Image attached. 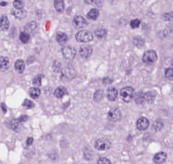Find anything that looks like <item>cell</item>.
Segmentation results:
<instances>
[{
    "instance_id": "17",
    "label": "cell",
    "mask_w": 173,
    "mask_h": 164,
    "mask_svg": "<svg viewBox=\"0 0 173 164\" xmlns=\"http://www.w3.org/2000/svg\"><path fill=\"white\" fill-rule=\"evenodd\" d=\"M56 40H57V43L60 44H64L68 41V36L64 32L59 31L56 34Z\"/></svg>"
},
{
    "instance_id": "12",
    "label": "cell",
    "mask_w": 173,
    "mask_h": 164,
    "mask_svg": "<svg viewBox=\"0 0 173 164\" xmlns=\"http://www.w3.org/2000/svg\"><path fill=\"white\" fill-rule=\"evenodd\" d=\"M93 49L90 46H85V47H82L80 49L79 54L80 56L83 58H88L92 54Z\"/></svg>"
},
{
    "instance_id": "1",
    "label": "cell",
    "mask_w": 173,
    "mask_h": 164,
    "mask_svg": "<svg viewBox=\"0 0 173 164\" xmlns=\"http://www.w3.org/2000/svg\"><path fill=\"white\" fill-rule=\"evenodd\" d=\"M76 39L77 41L81 42V43H87L90 42L93 39V34L91 31L87 30H82L78 31L76 35Z\"/></svg>"
},
{
    "instance_id": "31",
    "label": "cell",
    "mask_w": 173,
    "mask_h": 164,
    "mask_svg": "<svg viewBox=\"0 0 173 164\" xmlns=\"http://www.w3.org/2000/svg\"><path fill=\"white\" fill-rule=\"evenodd\" d=\"M22 105H23V107H25V108L30 109V108H32V107H34V102H32V101L28 100V99H25V100L24 101Z\"/></svg>"
},
{
    "instance_id": "7",
    "label": "cell",
    "mask_w": 173,
    "mask_h": 164,
    "mask_svg": "<svg viewBox=\"0 0 173 164\" xmlns=\"http://www.w3.org/2000/svg\"><path fill=\"white\" fill-rule=\"evenodd\" d=\"M76 76V71L72 67H67L62 71V79L64 80H71Z\"/></svg>"
},
{
    "instance_id": "33",
    "label": "cell",
    "mask_w": 173,
    "mask_h": 164,
    "mask_svg": "<svg viewBox=\"0 0 173 164\" xmlns=\"http://www.w3.org/2000/svg\"><path fill=\"white\" fill-rule=\"evenodd\" d=\"M163 128V123L161 121H156L153 124V128L155 131H161Z\"/></svg>"
},
{
    "instance_id": "25",
    "label": "cell",
    "mask_w": 173,
    "mask_h": 164,
    "mask_svg": "<svg viewBox=\"0 0 173 164\" xmlns=\"http://www.w3.org/2000/svg\"><path fill=\"white\" fill-rule=\"evenodd\" d=\"M103 96H104L103 90H97L96 92L95 93V94H94L93 99L96 102H100V101L102 99V98H103Z\"/></svg>"
},
{
    "instance_id": "3",
    "label": "cell",
    "mask_w": 173,
    "mask_h": 164,
    "mask_svg": "<svg viewBox=\"0 0 173 164\" xmlns=\"http://www.w3.org/2000/svg\"><path fill=\"white\" fill-rule=\"evenodd\" d=\"M157 59H158V55L154 50L146 51L142 56V61L146 64H153L156 61Z\"/></svg>"
},
{
    "instance_id": "6",
    "label": "cell",
    "mask_w": 173,
    "mask_h": 164,
    "mask_svg": "<svg viewBox=\"0 0 173 164\" xmlns=\"http://www.w3.org/2000/svg\"><path fill=\"white\" fill-rule=\"evenodd\" d=\"M108 117L112 122H118L121 120L122 113L119 108H113L109 111Z\"/></svg>"
},
{
    "instance_id": "29",
    "label": "cell",
    "mask_w": 173,
    "mask_h": 164,
    "mask_svg": "<svg viewBox=\"0 0 173 164\" xmlns=\"http://www.w3.org/2000/svg\"><path fill=\"white\" fill-rule=\"evenodd\" d=\"M20 123L18 121V120H14L11 122V128L14 131H17V130L20 129Z\"/></svg>"
},
{
    "instance_id": "39",
    "label": "cell",
    "mask_w": 173,
    "mask_h": 164,
    "mask_svg": "<svg viewBox=\"0 0 173 164\" xmlns=\"http://www.w3.org/2000/svg\"><path fill=\"white\" fill-rule=\"evenodd\" d=\"M33 141L34 139L32 137H28L26 140V145L27 146H31L33 143Z\"/></svg>"
},
{
    "instance_id": "10",
    "label": "cell",
    "mask_w": 173,
    "mask_h": 164,
    "mask_svg": "<svg viewBox=\"0 0 173 164\" xmlns=\"http://www.w3.org/2000/svg\"><path fill=\"white\" fill-rule=\"evenodd\" d=\"M117 96L118 91L116 90V88L113 87L108 88V90H107V98L108 99V100L113 102V101H115L117 99Z\"/></svg>"
},
{
    "instance_id": "8",
    "label": "cell",
    "mask_w": 173,
    "mask_h": 164,
    "mask_svg": "<svg viewBox=\"0 0 173 164\" xmlns=\"http://www.w3.org/2000/svg\"><path fill=\"white\" fill-rule=\"evenodd\" d=\"M73 25L76 28H82L87 25V22L82 16H76L73 19Z\"/></svg>"
},
{
    "instance_id": "4",
    "label": "cell",
    "mask_w": 173,
    "mask_h": 164,
    "mask_svg": "<svg viewBox=\"0 0 173 164\" xmlns=\"http://www.w3.org/2000/svg\"><path fill=\"white\" fill-rule=\"evenodd\" d=\"M110 142L106 138H99L95 142V148L99 151H106L110 148Z\"/></svg>"
},
{
    "instance_id": "36",
    "label": "cell",
    "mask_w": 173,
    "mask_h": 164,
    "mask_svg": "<svg viewBox=\"0 0 173 164\" xmlns=\"http://www.w3.org/2000/svg\"><path fill=\"white\" fill-rule=\"evenodd\" d=\"M97 164H111V163L106 157H101L98 160Z\"/></svg>"
},
{
    "instance_id": "38",
    "label": "cell",
    "mask_w": 173,
    "mask_h": 164,
    "mask_svg": "<svg viewBox=\"0 0 173 164\" xmlns=\"http://www.w3.org/2000/svg\"><path fill=\"white\" fill-rule=\"evenodd\" d=\"M112 81H113V80L109 78V77H106L103 79V83L105 84H110L112 83Z\"/></svg>"
},
{
    "instance_id": "14",
    "label": "cell",
    "mask_w": 173,
    "mask_h": 164,
    "mask_svg": "<svg viewBox=\"0 0 173 164\" xmlns=\"http://www.w3.org/2000/svg\"><path fill=\"white\" fill-rule=\"evenodd\" d=\"M10 66V61L7 57H0V71H5Z\"/></svg>"
},
{
    "instance_id": "37",
    "label": "cell",
    "mask_w": 173,
    "mask_h": 164,
    "mask_svg": "<svg viewBox=\"0 0 173 164\" xmlns=\"http://www.w3.org/2000/svg\"><path fill=\"white\" fill-rule=\"evenodd\" d=\"M28 116L26 115H22L20 117V118L18 119V121L20 122V123H25V122H26L27 120H28Z\"/></svg>"
},
{
    "instance_id": "18",
    "label": "cell",
    "mask_w": 173,
    "mask_h": 164,
    "mask_svg": "<svg viewBox=\"0 0 173 164\" xmlns=\"http://www.w3.org/2000/svg\"><path fill=\"white\" fill-rule=\"evenodd\" d=\"M155 97H156V93H155V92H154V91H149V92L143 94L144 100H145L149 103L154 102Z\"/></svg>"
},
{
    "instance_id": "40",
    "label": "cell",
    "mask_w": 173,
    "mask_h": 164,
    "mask_svg": "<svg viewBox=\"0 0 173 164\" xmlns=\"http://www.w3.org/2000/svg\"><path fill=\"white\" fill-rule=\"evenodd\" d=\"M1 107L2 109V111L4 113H6V112H7V108H6L5 105L4 103H2V104H1Z\"/></svg>"
},
{
    "instance_id": "5",
    "label": "cell",
    "mask_w": 173,
    "mask_h": 164,
    "mask_svg": "<svg viewBox=\"0 0 173 164\" xmlns=\"http://www.w3.org/2000/svg\"><path fill=\"white\" fill-rule=\"evenodd\" d=\"M62 54L67 60H72L76 55V49L71 46H67L62 49Z\"/></svg>"
},
{
    "instance_id": "16",
    "label": "cell",
    "mask_w": 173,
    "mask_h": 164,
    "mask_svg": "<svg viewBox=\"0 0 173 164\" xmlns=\"http://www.w3.org/2000/svg\"><path fill=\"white\" fill-rule=\"evenodd\" d=\"M11 14L14 16L15 17L18 19H23L25 18V16H26V11L23 9H13L11 11Z\"/></svg>"
},
{
    "instance_id": "32",
    "label": "cell",
    "mask_w": 173,
    "mask_h": 164,
    "mask_svg": "<svg viewBox=\"0 0 173 164\" xmlns=\"http://www.w3.org/2000/svg\"><path fill=\"white\" fill-rule=\"evenodd\" d=\"M41 81H42V77L41 75H38L33 79V84L36 87H40L41 85Z\"/></svg>"
},
{
    "instance_id": "22",
    "label": "cell",
    "mask_w": 173,
    "mask_h": 164,
    "mask_svg": "<svg viewBox=\"0 0 173 164\" xmlns=\"http://www.w3.org/2000/svg\"><path fill=\"white\" fill-rule=\"evenodd\" d=\"M28 93L32 99H38L41 95V90L38 87H32L29 90Z\"/></svg>"
},
{
    "instance_id": "27",
    "label": "cell",
    "mask_w": 173,
    "mask_h": 164,
    "mask_svg": "<svg viewBox=\"0 0 173 164\" xmlns=\"http://www.w3.org/2000/svg\"><path fill=\"white\" fill-rule=\"evenodd\" d=\"M144 100L143 98V94H142V92H139L136 94L135 96V102L137 103V104H142V102Z\"/></svg>"
},
{
    "instance_id": "19",
    "label": "cell",
    "mask_w": 173,
    "mask_h": 164,
    "mask_svg": "<svg viewBox=\"0 0 173 164\" xmlns=\"http://www.w3.org/2000/svg\"><path fill=\"white\" fill-rule=\"evenodd\" d=\"M99 10L96 8H93V9H91L89 12H88L86 17H87V18L89 19V20H96L98 17H99Z\"/></svg>"
},
{
    "instance_id": "41",
    "label": "cell",
    "mask_w": 173,
    "mask_h": 164,
    "mask_svg": "<svg viewBox=\"0 0 173 164\" xmlns=\"http://www.w3.org/2000/svg\"><path fill=\"white\" fill-rule=\"evenodd\" d=\"M96 0H84V2L87 5H91L93 3H94Z\"/></svg>"
},
{
    "instance_id": "2",
    "label": "cell",
    "mask_w": 173,
    "mask_h": 164,
    "mask_svg": "<svg viewBox=\"0 0 173 164\" xmlns=\"http://www.w3.org/2000/svg\"><path fill=\"white\" fill-rule=\"evenodd\" d=\"M121 99L125 102H130L134 97V90L131 87H126L120 91Z\"/></svg>"
},
{
    "instance_id": "13",
    "label": "cell",
    "mask_w": 173,
    "mask_h": 164,
    "mask_svg": "<svg viewBox=\"0 0 173 164\" xmlns=\"http://www.w3.org/2000/svg\"><path fill=\"white\" fill-rule=\"evenodd\" d=\"M10 26L9 20L6 16H2L0 18V29L2 31H7Z\"/></svg>"
},
{
    "instance_id": "23",
    "label": "cell",
    "mask_w": 173,
    "mask_h": 164,
    "mask_svg": "<svg viewBox=\"0 0 173 164\" xmlns=\"http://www.w3.org/2000/svg\"><path fill=\"white\" fill-rule=\"evenodd\" d=\"M94 34L96 36V38L102 39V38H105L106 36L107 30L105 28H99L98 29L96 30Z\"/></svg>"
},
{
    "instance_id": "28",
    "label": "cell",
    "mask_w": 173,
    "mask_h": 164,
    "mask_svg": "<svg viewBox=\"0 0 173 164\" xmlns=\"http://www.w3.org/2000/svg\"><path fill=\"white\" fill-rule=\"evenodd\" d=\"M23 5V0H14V6L16 9H22Z\"/></svg>"
},
{
    "instance_id": "9",
    "label": "cell",
    "mask_w": 173,
    "mask_h": 164,
    "mask_svg": "<svg viewBox=\"0 0 173 164\" xmlns=\"http://www.w3.org/2000/svg\"><path fill=\"white\" fill-rule=\"evenodd\" d=\"M149 126V121L145 117H140L137 121V128L140 131H145Z\"/></svg>"
},
{
    "instance_id": "34",
    "label": "cell",
    "mask_w": 173,
    "mask_h": 164,
    "mask_svg": "<svg viewBox=\"0 0 173 164\" xmlns=\"http://www.w3.org/2000/svg\"><path fill=\"white\" fill-rule=\"evenodd\" d=\"M165 77L169 80H172V69L167 68L165 70Z\"/></svg>"
},
{
    "instance_id": "21",
    "label": "cell",
    "mask_w": 173,
    "mask_h": 164,
    "mask_svg": "<svg viewBox=\"0 0 173 164\" xmlns=\"http://www.w3.org/2000/svg\"><path fill=\"white\" fill-rule=\"evenodd\" d=\"M54 8L58 12H63L64 10V0H54Z\"/></svg>"
},
{
    "instance_id": "20",
    "label": "cell",
    "mask_w": 173,
    "mask_h": 164,
    "mask_svg": "<svg viewBox=\"0 0 173 164\" xmlns=\"http://www.w3.org/2000/svg\"><path fill=\"white\" fill-rule=\"evenodd\" d=\"M14 67L16 71L19 73H22L25 70V63L22 60H17L14 64Z\"/></svg>"
},
{
    "instance_id": "30",
    "label": "cell",
    "mask_w": 173,
    "mask_h": 164,
    "mask_svg": "<svg viewBox=\"0 0 173 164\" xmlns=\"http://www.w3.org/2000/svg\"><path fill=\"white\" fill-rule=\"evenodd\" d=\"M134 44L137 47H142L144 45V41L142 38H134Z\"/></svg>"
},
{
    "instance_id": "26",
    "label": "cell",
    "mask_w": 173,
    "mask_h": 164,
    "mask_svg": "<svg viewBox=\"0 0 173 164\" xmlns=\"http://www.w3.org/2000/svg\"><path fill=\"white\" fill-rule=\"evenodd\" d=\"M20 39L22 43H28V41H29L30 36L27 32H22L20 35Z\"/></svg>"
},
{
    "instance_id": "15",
    "label": "cell",
    "mask_w": 173,
    "mask_h": 164,
    "mask_svg": "<svg viewBox=\"0 0 173 164\" xmlns=\"http://www.w3.org/2000/svg\"><path fill=\"white\" fill-rule=\"evenodd\" d=\"M54 96L57 99H61L67 94V90L64 87H59L54 90Z\"/></svg>"
},
{
    "instance_id": "35",
    "label": "cell",
    "mask_w": 173,
    "mask_h": 164,
    "mask_svg": "<svg viewBox=\"0 0 173 164\" xmlns=\"http://www.w3.org/2000/svg\"><path fill=\"white\" fill-rule=\"evenodd\" d=\"M140 21L139 20H137V19L131 21V24H130V25H131V27L132 28H138V27L140 26Z\"/></svg>"
},
{
    "instance_id": "11",
    "label": "cell",
    "mask_w": 173,
    "mask_h": 164,
    "mask_svg": "<svg viewBox=\"0 0 173 164\" xmlns=\"http://www.w3.org/2000/svg\"><path fill=\"white\" fill-rule=\"evenodd\" d=\"M166 157H167V155H166V154L165 152H158V153H157L154 156L153 161L157 164H161L166 161Z\"/></svg>"
},
{
    "instance_id": "24",
    "label": "cell",
    "mask_w": 173,
    "mask_h": 164,
    "mask_svg": "<svg viewBox=\"0 0 173 164\" xmlns=\"http://www.w3.org/2000/svg\"><path fill=\"white\" fill-rule=\"evenodd\" d=\"M38 28V25L35 22H30L28 25L25 26V31L27 32H34L36 31Z\"/></svg>"
}]
</instances>
